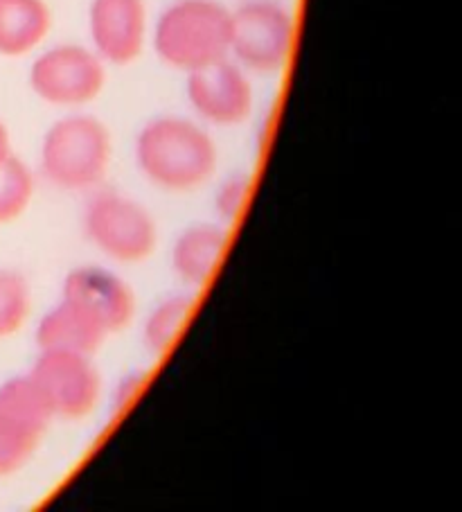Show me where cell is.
Returning a JSON list of instances; mask_svg holds the SVG:
<instances>
[{"label":"cell","mask_w":462,"mask_h":512,"mask_svg":"<svg viewBox=\"0 0 462 512\" xmlns=\"http://www.w3.org/2000/svg\"><path fill=\"white\" fill-rule=\"evenodd\" d=\"M142 176L165 192L199 190L217 172L219 152L199 122L181 116H158L142 125L133 145Z\"/></svg>","instance_id":"1"},{"label":"cell","mask_w":462,"mask_h":512,"mask_svg":"<svg viewBox=\"0 0 462 512\" xmlns=\"http://www.w3.org/2000/svg\"><path fill=\"white\" fill-rule=\"evenodd\" d=\"M230 12L219 0H174L158 16L151 37L158 59L185 75L228 59Z\"/></svg>","instance_id":"2"},{"label":"cell","mask_w":462,"mask_h":512,"mask_svg":"<svg viewBox=\"0 0 462 512\" xmlns=\"http://www.w3.org/2000/svg\"><path fill=\"white\" fill-rule=\"evenodd\" d=\"M111 131L88 113L52 122L41 138L39 165L46 181L59 190L86 192L104 181L111 167Z\"/></svg>","instance_id":"3"},{"label":"cell","mask_w":462,"mask_h":512,"mask_svg":"<svg viewBox=\"0 0 462 512\" xmlns=\"http://www.w3.org/2000/svg\"><path fill=\"white\" fill-rule=\"evenodd\" d=\"M293 43L296 21L278 0H246L230 12V59L248 75H280Z\"/></svg>","instance_id":"4"},{"label":"cell","mask_w":462,"mask_h":512,"mask_svg":"<svg viewBox=\"0 0 462 512\" xmlns=\"http://www.w3.org/2000/svg\"><path fill=\"white\" fill-rule=\"evenodd\" d=\"M84 235L113 262H145L158 244V226L140 201L122 192H97L86 203Z\"/></svg>","instance_id":"5"},{"label":"cell","mask_w":462,"mask_h":512,"mask_svg":"<svg viewBox=\"0 0 462 512\" xmlns=\"http://www.w3.org/2000/svg\"><path fill=\"white\" fill-rule=\"evenodd\" d=\"M28 82L41 102L57 109H82L104 93L106 64L93 48L59 43L32 61Z\"/></svg>","instance_id":"6"},{"label":"cell","mask_w":462,"mask_h":512,"mask_svg":"<svg viewBox=\"0 0 462 512\" xmlns=\"http://www.w3.org/2000/svg\"><path fill=\"white\" fill-rule=\"evenodd\" d=\"M46 400L52 418L82 420L102 397V377L93 355L66 350H39L28 373Z\"/></svg>","instance_id":"7"},{"label":"cell","mask_w":462,"mask_h":512,"mask_svg":"<svg viewBox=\"0 0 462 512\" xmlns=\"http://www.w3.org/2000/svg\"><path fill=\"white\" fill-rule=\"evenodd\" d=\"M185 95L192 111L212 127L244 125L255 102L251 75L230 57L190 73Z\"/></svg>","instance_id":"8"},{"label":"cell","mask_w":462,"mask_h":512,"mask_svg":"<svg viewBox=\"0 0 462 512\" xmlns=\"http://www.w3.org/2000/svg\"><path fill=\"white\" fill-rule=\"evenodd\" d=\"M149 14L145 0H91L88 34L91 48L106 66H129L147 43Z\"/></svg>","instance_id":"9"},{"label":"cell","mask_w":462,"mask_h":512,"mask_svg":"<svg viewBox=\"0 0 462 512\" xmlns=\"http://www.w3.org/2000/svg\"><path fill=\"white\" fill-rule=\"evenodd\" d=\"M61 298L77 307L115 334L129 328L136 316V294L118 273L102 267H77L64 278Z\"/></svg>","instance_id":"10"},{"label":"cell","mask_w":462,"mask_h":512,"mask_svg":"<svg viewBox=\"0 0 462 512\" xmlns=\"http://www.w3.org/2000/svg\"><path fill=\"white\" fill-rule=\"evenodd\" d=\"M109 337L100 323L82 307L61 298L50 312L41 316L37 325L39 350H66L79 355H95Z\"/></svg>","instance_id":"11"},{"label":"cell","mask_w":462,"mask_h":512,"mask_svg":"<svg viewBox=\"0 0 462 512\" xmlns=\"http://www.w3.org/2000/svg\"><path fill=\"white\" fill-rule=\"evenodd\" d=\"M228 235L217 224H194L176 237L172 246V271L183 285H208L219 269Z\"/></svg>","instance_id":"12"},{"label":"cell","mask_w":462,"mask_h":512,"mask_svg":"<svg viewBox=\"0 0 462 512\" xmlns=\"http://www.w3.org/2000/svg\"><path fill=\"white\" fill-rule=\"evenodd\" d=\"M50 30L52 10L46 0H0V57L30 55Z\"/></svg>","instance_id":"13"},{"label":"cell","mask_w":462,"mask_h":512,"mask_svg":"<svg viewBox=\"0 0 462 512\" xmlns=\"http://www.w3.org/2000/svg\"><path fill=\"white\" fill-rule=\"evenodd\" d=\"M55 420L30 375H19L0 384V422L32 440H41Z\"/></svg>","instance_id":"14"},{"label":"cell","mask_w":462,"mask_h":512,"mask_svg":"<svg viewBox=\"0 0 462 512\" xmlns=\"http://www.w3.org/2000/svg\"><path fill=\"white\" fill-rule=\"evenodd\" d=\"M194 310L192 296H170L158 303L145 319L142 341L154 357L165 355L181 337V330L188 323Z\"/></svg>","instance_id":"15"},{"label":"cell","mask_w":462,"mask_h":512,"mask_svg":"<svg viewBox=\"0 0 462 512\" xmlns=\"http://www.w3.org/2000/svg\"><path fill=\"white\" fill-rule=\"evenodd\" d=\"M34 197V176L19 156H10L0 165V226L19 219Z\"/></svg>","instance_id":"16"},{"label":"cell","mask_w":462,"mask_h":512,"mask_svg":"<svg viewBox=\"0 0 462 512\" xmlns=\"http://www.w3.org/2000/svg\"><path fill=\"white\" fill-rule=\"evenodd\" d=\"M32 310V291L19 271L0 269V339L14 337Z\"/></svg>","instance_id":"17"},{"label":"cell","mask_w":462,"mask_h":512,"mask_svg":"<svg viewBox=\"0 0 462 512\" xmlns=\"http://www.w3.org/2000/svg\"><path fill=\"white\" fill-rule=\"evenodd\" d=\"M37 445V440L23 436L16 429L7 427L5 422H0V479L19 472L30 461Z\"/></svg>","instance_id":"18"},{"label":"cell","mask_w":462,"mask_h":512,"mask_svg":"<svg viewBox=\"0 0 462 512\" xmlns=\"http://www.w3.org/2000/svg\"><path fill=\"white\" fill-rule=\"evenodd\" d=\"M248 197H251V179H248V174H233L219 185L215 194L217 215L226 219V222H233L235 217L242 215Z\"/></svg>","instance_id":"19"},{"label":"cell","mask_w":462,"mask_h":512,"mask_svg":"<svg viewBox=\"0 0 462 512\" xmlns=\"http://www.w3.org/2000/svg\"><path fill=\"white\" fill-rule=\"evenodd\" d=\"M140 386H142V373H131L129 377H124L113 393V411L122 413V409H127L129 402L140 391Z\"/></svg>","instance_id":"20"},{"label":"cell","mask_w":462,"mask_h":512,"mask_svg":"<svg viewBox=\"0 0 462 512\" xmlns=\"http://www.w3.org/2000/svg\"><path fill=\"white\" fill-rule=\"evenodd\" d=\"M12 154H14V152H12V136H10V129H7L5 122L0 120V165H3Z\"/></svg>","instance_id":"21"}]
</instances>
